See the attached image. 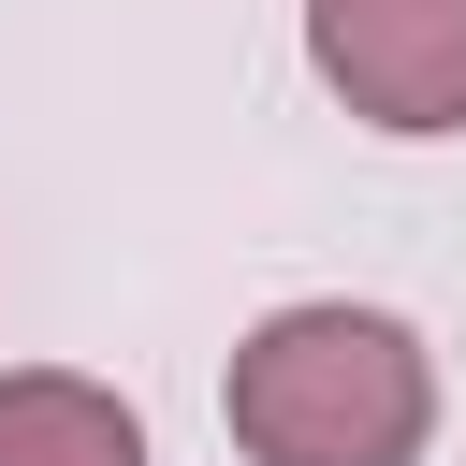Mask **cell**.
<instances>
[{"label":"cell","mask_w":466,"mask_h":466,"mask_svg":"<svg viewBox=\"0 0 466 466\" xmlns=\"http://www.w3.org/2000/svg\"><path fill=\"white\" fill-rule=\"evenodd\" d=\"M218 422L248 466H422L437 437V350L393 320V306H262L233 335V379H218Z\"/></svg>","instance_id":"6da1fadb"},{"label":"cell","mask_w":466,"mask_h":466,"mask_svg":"<svg viewBox=\"0 0 466 466\" xmlns=\"http://www.w3.org/2000/svg\"><path fill=\"white\" fill-rule=\"evenodd\" d=\"M306 73L364 131L437 146L466 131V0H306Z\"/></svg>","instance_id":"7a4b0ae2"},{"label":"cell","mask_w":466,"mask_h":466,"mask_svg":"<svg viewBox=\"0 0 466 466\" xmlns=\"http://www.w3.org/2000/svg\"><path fill=\"white\" fill-rule=\"evenodd\" d=\"M0 466H146V408L73 364H0Z\"/></svg>","instance_id":"3957f363"}]
</instances>
